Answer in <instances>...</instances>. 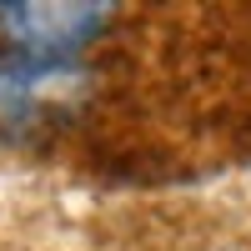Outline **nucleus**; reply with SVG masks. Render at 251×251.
Instances as JSON below:
<instances>
[{
  "label": "nucleus",
  "mask_w": 251,
  "mask_h": 251,
  "mask_svg": "<svg viewBox=\"0 0 251 251\" xmlns=\"http://www.w3.org/2000/svg\"><path fill=\"white\" fill-rule=\"evenodd\" d=\"M91 91V71L75 60H0V131H30L71 116Z\"/></svg>",
  "instance_id": "nucleus-2"
},
{
  "label": "nucleus",
  "mask_w": 251,
  "mask_h": 251,
  "mask_svg": "<svg viewBox=\"0 0 251 251\" xmlns=\"http://www.w3.org/2000/svg\"><path fill=\"white\" fill-rule=\"evenodd\" d=\"M116 5L91 0H5L0 5V60H75L111 30Z\"/></svg>",
  "instance_id": "nucleus-1"
}]
</instances>
